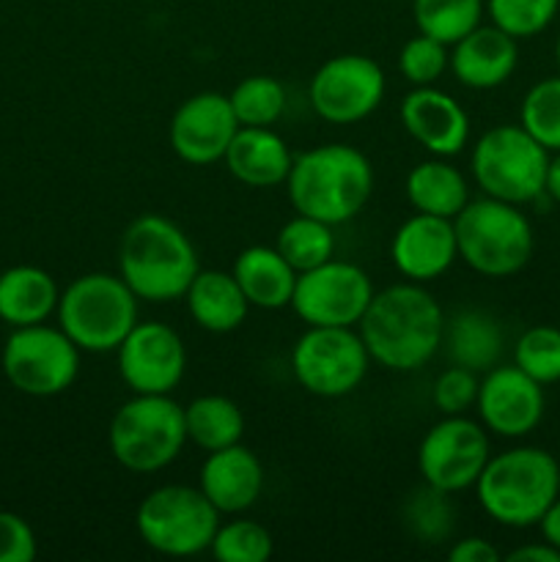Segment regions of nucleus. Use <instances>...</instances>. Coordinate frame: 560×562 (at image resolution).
<instances>
[{
  "mask_svg": "<svg viewBox=\"0 0 560 562\" xmlns=\"http://www.w3.org/2000/svg\"><path fill=\"white\" fill-rule=\"evenodd\" d=\"M11 387L31 398H53L66 393L80 373V349L69 335L49 324L16 327L0 355Z\"/></svg>",
  "mask_w": 560,
  "mask_h": 562,
  "instance_id": "obj_10",
  "label": "nucleus"
},
{
  "mask_svg": "<svg viewBox=\"0 0 560 562\" xmlns=\"http://www.w3.org/2000/svg\"><path fill=\"white\" fill-rule=\"evenodd\" d=\"M481 373L461 366H448L437 376L432 390V401L443 415H467L478 401Z\"/></svg>",
  "mask_w": 560,
  "mask_h": 562,
  "instance_id": "obj_38",
  "label": "nucleus"
},
{
  "mask_svg": "<svg viewBox=\"0 0 560 562\" xmlns=\"http://www.w3.org/2000/svg\"><path fill=\"white\" fill-rule=\"evenodd\" d=\"M110 453L135 475H152L179 459L187 445L184 406L168 395H141L115 409L108 431Z\"/></svg>",
  "mask_w": 560,
  "mask_h": 562,
  "instance_id": "obj_7",
  "label": "nucleus"
},
{
  "mask_svg": "<svg viewBox=\"0 0 560 562\" xmlns=\"http://www.w3.org/2000/svg\"><path fill=\"white\" fill-rule=\"evenodd\" d=\"M514 366L544 387L560 382V329L549 324L525 329L514 344Z\"/></svg>",
  "mask_w": 560,
  "mask_h": 562,
  "instance_id": "obj_34",
  "label": "nucleus"
},
{
  "mask_svg": "<svg viewBox=\"0 0 560 562\" xmlns=\"http://www.w3.org/2000/svg\"><path fill=\"white\" fill-rule=\"evenodd\" d=\"M225 168L245 187L269 190L289 179L294 154L272 126H239L223 157Z\"/></svg>",
  "mask_w": 560,
  "mask_h": 562,
  "instance_id": "obj_22",
  "label": "nucleus"
},
{
  "mask_svg": "<svg viewBox=\"0 0 560 562\" xmlns=\"http://www.w3.org/2000/svg\"><path fill=\"white\" fill-rule=\"evenodd\" d=\"M184 302L192 322L214 335L239 329L250 311V302L242 294L234 274L220 272V269H201L187 289Z\"/></svg>",
  "mask_w": 560,
  "mask_h": 562,
  "instance_id": "obj_26",
  "label": "nucleus"
},
{
  "mask_svg": "<svg viewBox=\"0 0 560 562\" xmlns=\"http://www.w3.org/2000/svg\"><path fill=\"white\" fill-rule=\"evenodd\" d=\"M239 121L228 97L214 91L195 93L176 108L168 137L176 157L190 165H214L225 157Z\"/></svg>",
  "mask_w": 560,
  "mask_h": 562,
  "instance_id": "obj_17",
  "label": "nucleus"
},
{
  "mask_svg": "<svg viewBox=\"0 0 560 562\" xmlns=\"http://www.w3.org/2000/svg\"><path fill=\"white\" fill-rule=\"evenodd\" d=\"M285 190L296 214H307L327 225L349 223L371 201V159L346 143L313 146L294 157Z\"/></svg>",
  "mask_w": 560,
  "mask_h": 562,
  "instance_id": "obj_2",
  "label": "nucleus"
},
{
  "mask_svg": "<svg viewBox=\"0 0 560 562\" xmlns=\"http://www.w3.org/2000/svg\"><path fill=\"white\" fill-rule=\"evenodd\" d=\"M450 366L470 368L475 373L500 366L505 351V335L497 318L481 307H461L453 316H445L443 344Z\"/></svg>",
  "mask_w": 560,
  "mask_h": 562,
  "instance_id": "obj_23",
  "label": "nucleus"
},
{
  "mask_svg": "<svg viewBox=\"0 0 560 562\" xmlns=\"http://www.w3.org/2000/svg\"><path fill=\"white\" fill-rule=\"evenodd\" d=\"M401 124L406 135L432 157H456L470 143V115L450 93L434 86L412 88L401 99Z\"/></svg>",
  "mask_w": 560,
  "mask_h": 562,
  "instance_id": "obj_18",
  "label": "nucleus"
},
{
  "mask_svg": "<svg viewBox=\"0 0 560 562\" xmlns=\"http://www.w3.org/2000/svg\"><path fill=\"white\" fill-rule=\"evenodd\" d=\"M406 198L421 214L453 220L470 201V187L459 168L445 157H432L415 165L406 176Z\"/></svg>",
  "mask_w": 560,
  "mask_h": 562,
  "instance_id": "obj_27",
  "label": "nucleus"
},
{
  "mask_svg": "<svg viewBox=\"0 0 560 562\" xmlns=\"http://www.w3.org/2000/svg\"><path fill=\"white\" fill-rule=\"evenodd\" d=\"M373 294L366 269L329 258L296 278L291 307L307 327H357Z\"/></svg>",
  "mask_w": 560,
  "mask_h": 562,
  "instance_id": "obj_13",
  "label": "nucleus"
},
{
  "mask_svg": "<svg viewBox=\"0 0 560 562\" xmlns=\"http://www.w3.org/2000/svg\"><path fill=\"white\" fill-rule=\"evenodd\" d=\"M475 492L489 519L511 530H527L560 497V464L544 448H508L486 461Z\"/></svg>",
  "mask_w": 560,
  "mask_h": 562,
  "instance_id": "obj_4",
  "label": "nucleus"
},
{
  "mask_svg": "<svg viewBox=\"0 0 560 562\" xmlns=\"http://www.w3.org/2000/svg\"><path fill=\"white\" fill-rule=\"evenodd\" d=\"M198 488L220 516H239L258 503L264 492V467L258 456L242 442L206 456Z\"/></svg>",
  "mask_w": 560,
  "mask_h": 562,
  "instance_id": "obj_20",
  "label": "nucleus"
},
{
  "mask_svg": "<svg viewBox=\"0 0 560 562\" xmlns=\"http://www.w3.org/2000/svg\"><path fill=\"white\" fill-rule=\"evenodd\" d=\"M453 231L461 261L492 280L522 272L536 250V234L522 206L489 195L467 201L453 217Z\"/></svg>",
  "mask_w": 560,
  "mask_h": 562,
  "instance_id": "obj_5",
  "label": "nucleus"
},
{
  "mask_svg": "<svg viewBox=\"0 0 560 562\" xmlns=\"http://www.w3.org/2000/svg\"><path fill=\"white\" fill-rule=\"evenodd\" d=\"M538 530H541V538L549 543V547H555L560 552V497L555 499L552 505L547 508V514L541 516V521H538Z\"/></svg>",
  "mask_w": 560,
  "mask_h": 562,
  "instance_id": "obj_42",
  "label": "nucleus"
},
{
  "mask_svg": "<svg viewBox=\"0 0 560 562\" xmlns=\"http://www.w3.org/2000/svg\"><path fill=\"white\" fill-rule=\"evenodd\" d=\"M201 272L190 236L163 214H141L124 228L119 245V274L137 300L165 305L184 300Z\"/></svg>",
  "mask_w": 560,
  "mask_h": 562,
  "instance_id": "obj_3",
  "label": "nucleus"
},
{
  "mask_svg": "<svg viewBox=\"0 0 560 562\" xmlns=\"http://www.w3.org/2000/svg\"><path fill=\"white\" fill-rule=\"evenodd\" d=\"M558 11L560 0H486L489 22L514 36L516 42L547 31Z\"/></svg>",
  "mask_w": 560,
  "mask_h": 562,
  "instance_id": "obj_35",
  "label": "nucleus"
},
{
  "mask_svg": "<svg viewBox=\"0 0 560 562\" xmlns=\"http://www.w3.org/2000/svg\"><path fill=\"white\" fill-rule=\"evenodd\" d=\"M239 126H272L285 113V88L269 75H250L228 93Z\"/></svg>",
  "mask_w": 560,
  "mask_h": 562,
  "instance_id": "obj_32",
  "label": "nucleus"
},
{
  "mask_svg": "<svg viewBox=\"0 0 560 562\" xmlns=\"http://www.w3.org/2000/svg\"><path fill=\"white\" fill-rule=\"evenodd\" d=\"M410 536H415L423 543H443L453 536L456 527V510L450 503L448 492L423 483L417 492H412L404 499V510H401Z\"/></svg>",
  "mask_w": 560,
  "mask_h": 562,
  "instance_id": "obj_31",
  "label": "nucleus"
},
{
  "mask_svg": "<svg viewBox=\"0 0 560 562\" xmlns=\"http://www.w3.org/2000/svg\"><path fill=\"white\" fill-rule=\"evenodd\" d=\"M135 527L141 541L165 558H195L209 552L220 527V510L201 488L170 486L154 488L137 505Z\"/></svg>",
  "mask_w": 560,
  "mask_h": 562,
  "instance_id": "obj_9",
  "label": "nucleus"
},
{
  "mask_svg": "<svg viewBox=\"0 0 560 562\" xmlns=\"http://www.w3.org/2000/svg\"><path fill=\"white\" fill-rule=\"evenodd\" d=\"M231 274L239 283L242 294L250 307L258 311H280L291 307V296L296 289V269L278 252V247L253 245L236 256Z\"/></svg>",
  "mask_w": 560,
  "mask_h": 562,
  "instance_id": "obj_24",
  "label": "nucleus"
},
{
  "mask_svg": "<svg viewBox=\"0 0 560 562\" xmlns=\"http://www.w3.org/2000/svg\"><path fill=\"white\" fill-rule=\"evenodd\" d=\"M456 258L459 250L453 220L415 212L390 239V261L412 283H432L443 278Z\"/></svg>",
  "mask_w": 560,
  "mask_h": 562,
  "instance_id": "obj_19",
  "label": "nucleus"
},
{
  "mask_svg": "<svg viewBox=\"0 0 560 562\" xmlns=\"http://www.w3.org/2000/svg\"><path fill=\"white\" fill-rule=\"evenodd\" d=\"M555 60H558V69H560V36L558 42H555Z\"/></svg>",
  "mask_w": 560,
  "mask_h": 562,
  "instance_id": "obj_44",
  "label": "nucleus"
},
{
  "mask_svg": "<svg viewBox=\"0 0 560 562\" xmlns=\"http://www.w3.org/2000/svg\"><path fill=\"white\" fill-rule=\"evenodd\" d=\"M115 355L121 379L132 393L168 395L184 379V340L163 322H137Z\"/></svg>",
  "mask_w": 560,
  "mask_h": 562,
  "instance_id": "obj_15",
  "label": "nucleus"
},
{
  "mask_svg": "<svg viewBox=\"0 0 560 562\" xmlns=\"http://www.w3.org/2000/svg\"><path fill=\"white\" fill-rule=\"evenodd\" d=\"M275 247L296 269V274H302L307 269L322 267L335 256L333 225L307 217V214H296L278 231Z\"/></svg>",
  "mask_w": 560,
  "mask_h": 562,
  "instance_id": "obj_29",
  "label": "nucleus"
},
{
  "mask_svg": "<svg viewBox=\"0 0 560 562\" xmlns=\"http://www.w3.org/2000/svg\"><path fill=\"white\" fill-rule=\"evenodd\" d=\"M445 313L423 283H395L373 294L357 333L368 357L388 371H417L443 344Z\"/></svg>",
  "mask_w": 560,
  "mask_h": 562,
  "instance_id": "obj_1",
  "label": "nucleus"
},
{
  "mask_svg": "<svg viewBox=\"0 0 560 562\" xmlns=\"http://www.w3.org/2000/svg\"><path fill=\"white\" fill-rule=\"evenodd\" d=\"M544 195L549 201L560 203V151L549 154V168H547V184H544Z\"/></svg>",
  "mask_w": 560,
  "mask_h": 562,
  "instance_id": "obj_43",
  "label": "nucleus"
},
{
  "mask_svg": "<svg viewBox=\"0 0 560 562\" xmlns=\"http://www.w3.org/2000/svg\"><path fill=\"white\" fill-rule=\"evenodd\" d=\"M519 64V42L497 25H478L450 44V71L472 91H492L511 80Z\"/></svg>",
  "mask_w": 560,
  "mask_h": 562,
  "instance_id": "obj_21",
  "label": "nucleus"
},
{
  "mask_svg": "<svg viewBox=\"0 0 560 562\" xmlns=\"http://www.w3.org/2000/svg\"><path fill=\"white\" fill-rule=\"evenodd\" d=\"M472 179L483 195L527 206L544 195L549 151L522 124H500L472 146Z\"/></svg>",
  "mask_w": 560,
  "mask_h": 562,
  "instance_id": "obj_8",
  "label": "nucleus"
},
{
  "mask_svg": "<svg viewBox=\"0 0 560 562\" xmlns=\"http://www.w3.org/2000/svg\"><path fill=\"white\" fill-rule=\"evenodd\" d=\"M36 552L33 527L20 514L0 510V562H33Z\"/></svg>",
  "mask_w": 560,
  "mask_h": 562,
  "instance_id": "obj_39",
  "label": "nucleus"
},
{
  "mask_svg": "<svg viewBox=\"0 0 560 562\" xmlns=\"http://www.w3.org/2000/svg\"><path fill=\"white\" fill-rule=\"evenodd\" d=\"M448 44L437 42V38L426 36V33L412 36L399 53V71L412 88L434 86V80H439V75L448 69Z\"/></svg>",
  "mask_w": 560,
  "mask_h": 562,
  "instance_id": "obj_37",
  "label": "nucleus"
},
{
  "mask_svg": "<svg viewBox=\"0 0 560 562\" xmlns=\"http://www.w3.org/2000/svg\"><path fill=\"white\" fill-rule=\"evenodd\" d=\"M187 442L203 453L231 448L245 437V415L239 404L225 395H198L184 406Z\"/></svg>",
  "mask_w": 560,
  "mask_h": 562,
  "instance_id": "obj_28",
  "label": "nucleus"
},
{
  "mask_svg": "<svg viewBox=\"0 0 560 562\" xmlns=\"http://www.w3.org/2000/svg\"><path fill=\"white\" fill-rule=\"evenodd\" d=\"M137 296L121 274L91 272L71 280L58 300V327L80 351L104 355L124 344L137 324Z\"/></svg>",
  "mask_w": 560,
  "mask_h": 562,
  "instance_id": "obj_6",
  "label": "nucleus"
},
{
  "mask_svg": "<svg viewBox=\"0 0 560 562\" xmlns=\"http://www.w3.org/2000/svg\"><path fill=\"white\" fill-rule=\"evenodd\" d=\"M209 552L220 562H267L272 558V536L253 519L220 521Z\"/></svg>",
  "mask_w": 560,
  "mask_h": 562,
  "instance_id": "obj_36",
  "label": "nucleus"
},
{
  "mask_svg": "<svg viewBox=\"0 0 560 562\" xmlns=\"http://www.w3.org/2000/svg\"><path fill=\"white\" fill-rule=\"evenodd\" d=\"M519 124L549 154L560 151V75L544 77L527 88L519 108Z\"/></svg>",
  "mask_w": 560,
  "mask_h": 562,
  "instance_id": "obj_33",
  "label": "nucleus"
},
{
  "mask_svg": "<svg viewBox=\"0 0 560 562\" xmlns=\"http://www.w3.org/2000/svg\"><path fill=\"white\" fill-rule=\"evenodd\" d=\"M508 562H560V552L555 547H549L547 541H536V543H525V547L514 549V552L505 554Z\"/></svg>",
  "mask_w": 560,
  "mask_h": 562,
  "instance_id": "obj_41",
  "label": "nucleus"
},
{
  "mask_svg": "<svg viewBox=\"0 0 560 562\" xmlns=\"http://www.w3.org/2000/svg\"><path fill=\"white\" fill-rule=\"evenodd\" d=\"M489 459V431L467 415H445L428 428L417 448L423 483L448 494L475 486Z\"/></svg>",
  "mask_w": 560,
  "mask_h": 562,
  "instance_id": "obj_12",
  "label": "nucleus"
},
{
  "mask_svg": "<svg viewBox=\"0 0 560 562\" xmlns=\"http://www.w3.org/2000/svg\"><path fill=\"white\" fill-rule=\"evenodd\" d=\"M371 357L355 327H307L291 349L294 379L318 398H344L366 379Z\"/></svg>",
  "mask_w": 560,
  "mask_h": 562,
  "instance_id": "obj_11",
  "label": "nucleus"
},
{
  "mask_svg": "<svg viewBox=\"0 0 560 562\" xmlns=\"http://www.w3.org/2000/svg\"><path fill=\"white\" fill-rule=\"evenodd\" d=\"M58 283L47 269L20 263L0 272V322L11 329L44 324L58 311Z\"/></svg>",
  "mask_w": 560,
  "mask_h": 562,
  "instance_id": "obj_25",
  "label": "nucleus"
},
{
  "mask_svg": "<svg viewBox=\"0 0 560 562\" xmlns=\"http://www.w3.org/2000/svg\"><path fill=\"white\" fill-rule=\"evenodd\" d=\"M475 406L489 434L500 439H525L541 426L547 395L544 384L516 366H494L483 373Z\"/></svg>",
  "mask_w": 560,
  "mask_h": 562,
  "instance_id": "obj_16",
  "label": "nucleus"
},
{
  "mask_svg": "<svg viewBox=\"0 0 560 562\" xmlns=\"http://www.w3.org/2000/svg\"><path fill=\"white\" fill-rule=\"evenodd\" d=\"M417 31L443 44H456L486 14V0H412Z\"/></svg>",
  "mask_w": 560,
  "mask_h": 562,
  "instance_id": "obj_30",
  "label": "nucleus"
},
{
  "mask_svg": "<svg viewBox=\"0 0 560 562\" xmlns=\"http://www.w3.org/2000/svg\"><path fill=\"white\" fill-rule=\"evenodd\" d=\"M384 86V71L377 60L346 53L318 66L307 86V99L313 113L327 124H357L382 104Z\"/></svg>",
  "mask_w": 560,
  "mask_h": 562,
  "instance_id": "obj_14",
  "label": "nucleus"
},
{
  "mask_svg": "<svg viewBox=\"0 0 560 562\" xmlns=\"http://www.w3.org/2000/svg\"><path fill=\"white\" fill-rule=\"evenodd\" d=\"M450 562H500V549L486 538H461L448 552Z\"/></svg>",
  "mask_w": 560,
  "mask_h": 562,
  "instance_id": "obj_40",
  "label": "nucleus"
}]
</instances>
